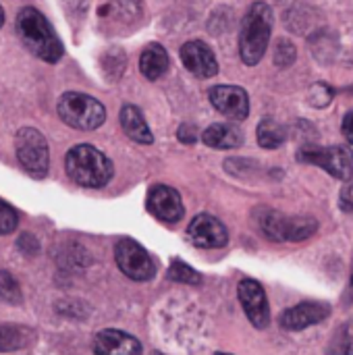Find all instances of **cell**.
Here are the masks:
<instances>
[{
  "instance_id": "cell-10",
  "label": "cell",
  "mask_w": 353,
  "mask_h": 355,
  "mask_svg": "<svg viewBox=\"0 0 353 355\" xmlns=\"http://www.w3.org/2000/svg\"><path fill=\"white\" fill-rule=\"evenodd\" d=\"M210 104L233 121H246L250 114V98L243 87L237 85H214L208 92Z\"/></svg>"
},
{
  "instance_id": "cell-12",
  "label": "cell",
  "mask_w": 353,
  "mask_h": 355,
  "mask_svg": "<svg viewBox=\"0 0 353 355\" xmlns=\"http://www.w3.org/2000/svg\"><path fill=\"white\" fill-rule=\"evenodd\" d=\"M331 316V306L322 302H304L285 310L279 318V324L285 331H304L320 324Z\"/></svg>"
},
{
  "instance_id": "cell-15",
  "label": "cell",
  "mask_w": 353,
  "mask_h": 355,
  "mask_svg": "<svg viewBox=\"0 0 353 355\" xmlns=\"http://www.w3.org/2000/svg\"><path fill=\"white\" fill-rule=\"evenodd\" d=\"M94 354L96 355H141V345L135 337L106 329L96 335L94 339Z\"/></svg>"
},
{
  "instance_id": "cell-16",
  "label": "cell",
  "mask_w": 353,
  "mask_h": 355,
  "mask_svg": "<svg viewBox=\"0 0 353 355\" xmlns=\"http://www.w3.org/2000/svg\"><path fill=\"white\" fill-rule=\"evenodd\" d=\"M202 141L214 150H233L243 144V133L231 123H214L202 133Z\"/></svg>"
},
{
  "instance_id": "cell-5",
  "label": "cell",
  "mask_w": 353,
  "mask_h": 355,
  "mask_svg": "<svg viewBox=\"0 0 353 355\" xmlns=\"http://www.w3.org/2000/svg\"><path fill=\"white\" fill-rule=\"evenodd\" d=\"M56 110L64 125L79 131H94L102 127V123L106 121V108L94 96L81 92L62 94Z\"/></svg>"
},
{
  "instance_id": "cell-18",
  "label": "cell",
  "mask_w": 353,
  "mask_h": 355,
  "mask_svg": "<svg viewBox=\"0 0 353 355\" xmlns=\"http://www.w3.org/2000/svg\"><path fill=\"white\" fill-rule=\"evenodd\" d=\"M171 67V60H169V54L166 50L160 46V44H150L144 52H141V58H139V71L144 73L146 79L154 81V79H160Z\"/></svg>"
},
{
  "instance_id": "cell-20",
  "label": "cell",
  "mask_w": 353,
  "mask_h": 355,
  "mask_svg": "<svg viewBox=\"0 0 353 355\" xmlns=\"http://www.w3.org/2000/svg\"><path fill=\"white\" fill-rule=\"evenodd\" d=\"M33 339V331L19 327V324H0V354L2 352H17L29 345Z\"/></svg>"
},
{
  "instance_id": "cell-21",
  "label": "cell",
  "mask_w": 353,
  "mask_h": 355,
  "mask_svg": "<svg viewBox=\"0 0 353 355\" xmlns=\"http://www.w3.org/2000/svg\"><path fill=\"white\" fill-rule=\"evenodd\" d=\"M329 355H353V316L337 329V333L333 335L329 347H327Z\"/></svg>"
},
{
  "instance_id": "cell-35",
  "label": "cell",
  "mask_w": 353,
  "mask_h": 355,
  "mask_svg": "<svg viewBox=\"0 0 353 355\" xmlns=\"http://www.w3.org/2000/svg\"><path fill=\"white\" fill-rule=\"evenodd\" d=\"M154 355H160V354H154Z\"/></svg>"
},
{
  "instance_id": "cell-22",
  "label": "cell",
  "mask_w": 353,
  "mask_h": 355,
  "mask_svg": "<svg viewBox=\"0 0 353 355\" xmlns=\"http://www.w3.org/2000/svg\"><path fill=\"white\" fill-rule=\"evenodd\" d=\"M127 64V56L121 48H110L102 58V73L108 81H117Z\"/></svg>"
},
{
  "instance_id": "cell-1",
  "label": "cell",
  "mask_w": 353,
  "mask_h": 355,
  "mask_svg": "<svg viewBox=\"0 0 353 355\" xmlns=\"http://www.w3.org/2000/svg\"><path fill=\"white\" fill-rule=\"evenodd\" d=\"M17 31L19 37L23 40L25 48L46 60V62H56L62 56V42L58 40L56 31L48 23V19L33 6H25L17 15Z\"/></svg>"
},
{
  "instance_id": "cell-4",
  "label": "cell",
  "mask_w": 353,
  "mask_h": 355,
  "mask_svg": "<svg viewBox=\"0 0 353 355\" xmlns=\"http://www.w3.org/2000/svg\"><path fill=\"white\" fill-rule=\"evenodd\" d=\"M256 225L273 241H304L318 229V220L312 216H285L273 208H260L256 212Z\"/></svg>"
},
{
  "instance_id": "cell-17",
  "label": "cell",
  "mask_w": 353,
  "mask_h": 355,
  "mask_svg": "<svg viewBox=\"0 0 353 355\" xmlns=\"http://www.w3.org/2000/svg\"><path fill=\"white\" fill-rule=\"evenodd\" d=\"M121 127L137 144H152L154 141V135H152L141 110L133 104H125L121 108Z\"/></svg>"
},
{
  "instance_id": "cell-28",
  "label": "cell",
  "mask_w": 353,
  "mask_h": 355,
  "mask_svg": "<svg viewBox=\"0 0 353 355\" xmlns=\"http://www.w3.org/2000/svg\"><path fill=\"white\" fill-rule=\"evenodd\" d=\"M200 131H198V127L196 125H191V123H185V125H181L179 127V131H177V137H179V141L181 144H196L198 141V135Z\"/></svg>"
},
{
  "instance_id": "cell-6",
  "label": "cell",
  "mask_w": 353,
  "mask_h": 355,
  "mask_svg": "<svg viewBox=\"0 0 353 355\" xmlns=\"http://www.w3.org/2000/svg\"><path fill=\"white\" fill-rule=\"evenodd\" d=\"M15 150L19 164L23 166L25 173H29L35 179L46 177L48 166H50V154H48V144L46 137L33 129V127H23L15 135Z\"/></svg>"
},
{
  "instance_id": "cell-8",
  "label": "cell",
  "mask_w": 353,
  "mask_h": 355,
  "mask_svg": "<svg viewBox=\"0 0 353 355\" xmlns=\"http://www.w3.org/2000/svg\"><path fill=\"white\" fill-rule=\"evenodd\" d=\"M114 258L123 275H127L133 281H150L156 272L150 254L133 239H121L114 245Z\"/></svg>"
},
{
  "instance_id": "cell-3",
  "label": "cell",
  "mask_w": 353,
  "mask_h": 355,
  "mask_svg": "<svg viewBox=\"0 0 353 355\" xmlns=\"http://www.w3.org/2000/svg\"><path fill=\"white\" fill-rule=\"evenodd\" d=\"M64 171L81 187H104L112 179V162L89 144L75 146L64 156Z\"/></svg>"
},
{
  "instance_id": "cell-11",
  "label": "cell",
  "mask_w": 353,
  "mask_h": 355,
  "mask_svg": "<svg viewBox=\"0 0 353 355\" xmlns=\"http://www.w3.org/2000/svg\"><path fill=\"white\" fill-rule=\"evenodd\" d=\"M187 239L202 250H216L227 245L229 233L225 225L212 214H198L187 227Z\"/></svg>"
},
{
  "instance_id": "cell-2",
  "label": "cell",
  "mask_w": 353,
  "mask_h": 355,
  "mask_svg": "<svg viewBox=\"0 0 353 355\" xmlns=\"http://www.w3.org/2000/svg\"><path fill=\"white\" fill-rule=\"evenodd\" d=\"M273 33V8L266 2H254L239 31V54L248 67H254L262 60Z\"/></svg>"
},
{
  "instance_id": "cell-19",
  "label": "cell",
  "mask_w": 353,
  "mask_h": 355,
  "mask_svg": "<svg viewBox=\"0 0 353 355\" xmlns=\"http://www.w3.org/2000/svg\"><path fill=\"white\" fill-rule=\"evenodd\" d=\"M256 137H258V144L264 148V150H277L285 144L287 139V129L277 123L273 116H266L260 121L258 125V131H256Z\"/></svg>"
},
{
  "instance_id": "cell-30",
  "label": "cell",
  "mask_w": 353,
  "mask_h": 355,
  "mask_svg": "<svg viewBox=\"0 0 353 355\" xmlns=\"http://www.w3.org/2000/svg\"><path fill=\"white\" fill-rule=\"evenodd\" d=\"M341 131H343V137L347 139V144H353V108L343 116Z\"/></svg>"
},
{
  "instance_id": "cell-13",
  "label": "cell",
  "mask_w": 353,
  "mask_h": 355,
  "mask_svg": "<svg viewBox=\"0 0 353 355\" xmlns=\"http://www.w3.org/2000/svg\"><path fill=\"white\" fill-rule=\"evenodd\" d=\"M148 210L162 223H179L185 214L179 191L169 185H156L148 193Z\"/></svg>"
},
{
  "instance_id": "cell-7",
  "label": "cell",
  "mask_w": 353,
  "mask_h": 355,
  "mask_svg": "<svg viewBox=\"0 0 353 355\" xmlns=\"http://www.w3.org/2000/svg\"><path fill=\"white\" fill-rule=\"evenodd\" d=\"M298 160L306 164L320 166L329 175H333L339 181H350L353 177V152L347 146H304L298 152Z\"/></svg>"
},
{
  "instance_id": "cell-32",
  "label": "cell",
  "mask_w": 353,
  "mask_h": 355,
  "mask_svg": "<svg viewBox=\"0 0 353 355\" xmlns=\"http://www.w3.org/2000/svg\"><path fill=\"white\" fill-rule=\"evenodd\" d=\"M343 304H345V306L353 304V258H352V270H350V281H347V289H345V295H343Z\"/></svg>"
},
{
  "instance_id": "cell-29",
  "label": "cell",
  "mask_w": 353,
  "mask_h": 355,
  "mask_svg": "<svg viewBox=\"0 0 353 355\" xmlns=\"http://www.w3.org/2000/svg\"><path fill=\"white\" fill-rule=\"evenodd\" d=\"M339 204H341V210L353 212V183L341 189V202Z\"/></svg>"
},
{
  "instance_id": "cell-23",
  "label": "cell",
  "mask_w": 353,
  "mask_h": 355,
  "mask_svg": "<svg viewBox=\"0 0 353 355\" xmlns=\"http://www.w3.org/2000/svg\"><path fill=\"white\" fill-rule=\"evenodd\" d=\"M169 279H173L177 283H183V285H200L202 283V277L181 260H173V264L169 268Z\"/></svg>"
},
{
  "instance_id": "cell-34",
  "label": "cell",
  "mask_w": 353,
  "mask_h": 355,
  "mask_svg": "<svg viewBox=\"0 0 353 355\" xmlns=\"http://www.w3.org/2000/svg\"><path fill=\"white\" fill-rule=\"evenodd\" d=\"M216 355H231V354H216Z\"/></svg>"
},
{
  "instance_id": "cell-14",
  "label": "cell",
  "mask_w": 353,
  "mask_h": 355,
  "mask_svg": "<svg viewBox=\"0 0 353 355\" xmlns=\"http://www.w3.org/2000/svg\"><path fill=\"white\" fill-rule=\"evenodd\" d=\"M181 60L189 73L200 79H210L218 73V60L208 44L200 40H191L181 48Z\"/></svg>"
},
{
  "instance_id": "cell-27",
  "label": "cell",
  "mask_w": 353,
  "mask_h": 355,
  "mask_svg": "<svg viewBox=\"0 0 353 355\" xmlns=\"http://www.w3.org/2000/svg\"><path fill=\"white\" fill-rule=\"evenodd\" d=\"M333 87H329L327 83H316L312 89H310V102L318 108L327 106L331 100H333Z\"/></svg>"
},
{
  "instance_id": "cell-9",
  "label": "cell",
  "mask_w": 353,
  "mask_h": 355,
  "mask_svg": "<svg viewBox=\"0 0 353 355\" xmlns=\"http://www.w3.org/2000/svg\"><path fill=\"white\" fill-rule=\"evenodd\" d=\"M237 295L250 322L256 329H266L270 322V308L262 285L254 279H243L237 287Z\"/></svg>"
},
{
  "instance_id": "cell-31",
  "label": "cell",
  "mask_w": 353,
  "mask_h": 355,
  "mask_svg": "<svg viewBox=\"0 0 353 355\" xmlns=\"http://www.w3.org/2000/svg\"><path fill=\"white\" fill-rule=\"evenodd\" d=\"M117 4L127 10L129 15H139L141 12V0H117Z\"/></svg>"
},
{
  "instance_id": "cell-26",
  "label": "cell",
  "mask_w": 353,
  "mask_h": 355,
  "mask_svg": "<svg viewBox=\"0 0 353 355\" xmlns=\"http://www.w3.org/2000/svg\"><path fill=\"white\" fill-rule=\"evenodd\" d=\"M17 212L0 200V235H8L17 229Z\"/></svg>"
},
{
  "instance_id": "cell-25",
  "label": "cell",
  "mask_w": 353,
  "mask_h": 355,
  "mask_svg": "<svg viewBox=\"0 0 353 355\" xmlns=\"http://www.w3.org/2000/svg\"><path fill=\"white\" fill-rule=\"evenodd\" d=\"M295 46L289 42V40H279L277 42V48H275V64L281 67V69H287L295 62Z\"/></svg>"
},
{
  "instance_id": "cell-24",
  "label": "cell",
  "mask_w": 353,
  "mask_h": 355,
  "mask_svg": "<svg viewBox=\"0 0 353 355\" xmlns=\"http://www.w3.org/2000/svg\"><path fill=\"white\" fill-rule=\"evenodd\" d=\"M0 297H2L4 302H8V304H19V302H21L19 283H17V279H15L10 272H6V270L0 272Z\"/></svg>"
},
{
  "instance_id": "cell-33",
  "label": "cell",
  "mask_w": 353,
  "mask_h": 355,
  "mask_svg": "<svg viewBox=\"0 0 353 355\" xmlns=\"http://www.w3.org/2000/svg\"><path fill=\"white\" fill-rule=\"evenodd\" d=\"M4 25V10H2V6H0V27Z\"/></svg>"
}]
</instances>
